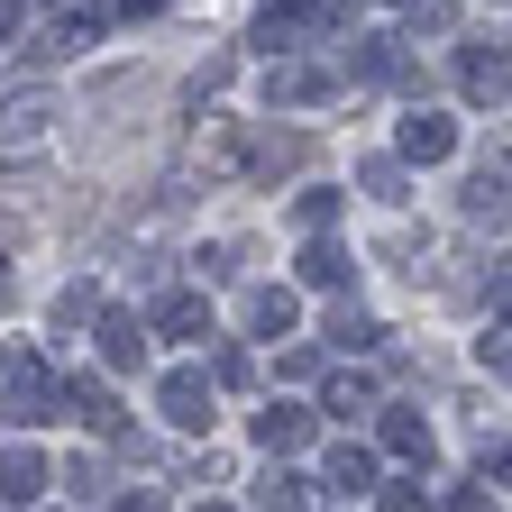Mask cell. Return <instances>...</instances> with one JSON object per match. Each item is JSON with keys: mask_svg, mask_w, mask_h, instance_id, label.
Here are the masks:
<instances>
[{"mask_svg": "<svg viewBox=\"0 0 512 512\" xmlns=\"http://www.w3.org/2000/svg\"><path fill=\"white\" fill-rule=\"evenodd\" d=\"M256 503H266V512H311V494H302L293 476H266V494H256Z\"/></svg>", "mask_w": 512, "mask_h": 512, "instance_id": "13", "label": "cell"}, {"mask_svg": "<svg viewBox=\"0 0 512 512\" xmlns=\"http://www.w3.org/2000/svg\"><path fill=\"white\" fill-rule=\"evenodd\" d=\"M101 357L110 366H147V339H138V320H128V311H101Z\"/></svg>", "mask_w": 512, "mask_h": 512, "instance_id": "4", "label": "cell"}, {"mask_svg": "<svg viewBox=\"0 0 512 512\" xmlns=\"http://www.w3.org/2000/svg\"><path fill=\"white\" fill-rule=\"evenodd\" d=\"M10 28H19V0H0V37H10Z\"/></svg>", "mask_w": 512, "mask_h": 512, "instance_id": "16", "label": "cell"}, {"mask_svg": "<svg viewBox=\"0 0 512 512\" xmlns=\"http://www.w3.org/2000/svg\"><path fill=\"white\" fill-rule=\"evenodd\" d=\"M119 512H156V503H119Z\"/></svg>", "mask_w": 512, "mask_h": 512, "instance_id": "17", "label": "cell"}, {"mask_svg": "<svg viewBox=\"0 0 512 512\" xmlns=\"http://www.w3.org/2000/svg\"><path fill=\"white\" fill-rule=\"evenodd\" d=\"M247 320H256V330H293V293H256Z\"/></svg>", "mask_w": 512, "mask_h": 512, "instance_id": "12", "label": "cell"}, {"mask_svg": "<svg viewBox=\"0 0 512 512\" xmlns=\"http://www.w3.org/2000/svg\"><path fill=\"white\" fill-rule=\"evenodd\" d=\"M448 147H458V128H448L439 110H412V119H403V156H412V165H439Z\"/></svg>", "mask_w": 512, "mask_h": 512, "instance_id": "2", "label": "cell"}, {"mask_svg": "<svg viewBox=\"0 0 512 512\" xmlns=\"http://www.w3.org/2000/svg\"><path fill=\"white\" fill-rule=\"evenodd\" d=\"M10 421H55V375H46V357H19L10 366Z\"/></svg>", "mask_w": 512, "mask_h": 512, "instance_id": "1", "label": "cell"}, {"mask_svg": "<svg viewBox=\"0 0 512 512\" xmlns=\"http://www.w3.org/2000/svg\"><path fill=\"white\" fill-rule=\"evenodd\" d=\"M37 485H46V467L28 458V448H19V458H0V494H10V503H28Z\"/></svg>", "mask_w": 512, "mask_h": 512, "instance_id": "10", "label": "cell"}, {"mask_svg": "<svg viewBox=\"0 0 512 512\" xmlns=\"http://www.w3.org/2000/svg\"><path fill=\"white\" fill-rule=\"evenodd\" d=\"M384 512H430V494H412V485H394V494H384Z\"/></svg>", "mask_w": 512, "mask_h": 512, "instance_id": "15", "label": "cell"}, {"mask_svg": "<svg viewBox=\"0 0 512 512\" xmlns=\"http://www.w3.org/2000/svg\"><path fill=\"white\" fill-rule=\"evenodd\" d=\"M330 92V74H311V64H275L266 74V101H320Z\"/></svg>", "mask_w": 512, "mask_h": 512, "instance_id": "5", "label": "cell"}, {"mask_svg": "<svg viewBox=\"0 0 512 512\" xmlns=\"http://www.w3.org/2000/svg\"><path fill=\"white\" fill-rule=\"evenodd\" d=\"M384 448H394V458H430V421L421 412H394V421H384Z\"/></svg>", "mask_w": 512, "mask_h": 512, "instance_id": "7", "label": "cell"}, {"mask_svg": "<svg viewBox=\"0 0 512 512\" xmlns=\"http://www.w3.org/2000/svg\"><path fill=\"white\" fill-rule=\"evenodd\" d=\"M302 284H348V256L339 247H311L302 256Z\"/></svg>", "mask_w": 512, "mask_h": 512, "instance_id": "11", "label": "cell"}, {"mask_svg": "<svg viewBox=\"0 0 512 512\" xmlns=\"http://www.w3.org/2000/svg\"><path fill=\"white\" fill-rule=\"evenodd\" d=\"M211 512H229V503H211Z\"/></svg>", "mask_w": 512, "mask_h": 512, "instance_id": "19", "label": "cell"}, {"mask_svg": "<svg viewBox=\"0 0 512 512\" xmlns=\"http://www.w3.org/2000/svg\"><path fill=\"white\" fill-rule=\"evenodd\" d=\"M256 439H266V448H302V439H311V412H293V403L256 412Z\"/></svg>", "mask_w": 512, "mask_h": 512, "instance_id": "6", "label": "cell"}, {"mask_svg": "<svg viewBox=\"0 0 512 512\" xmlns=\"http://www.w3.org/2000/svg\"><path fill=\"white\" fill-rule=\"evenodd\" d=\"M375 485V458H366V448H339V458H330V494H366Z\"/></svg>", "mask_w": 512, "mask_h": 512, "instance_id": "8", "label": "cell"}, {"mask_svg": "<svg viewBox=\"0 0 512 512\" xmlns=\"http://www.w3.org/2000/svg\"><path fill=\"white\" fill-rule=\"evenodd\" d=\"M156 403H165V421L202 430V421H211V384H202V375H165V394H156Z\"/></svg>", "mask_w": 512, "mask_h": 512, "instance_id": "3", "label": "cell"}, {"mask_svg": "<svg viewBox=\"0 0 512 512\" xmlns=\"http://www.w3.org/2000/svg\"><path fill=\"white\" fill-rule=\"evenodd\" d=\"M165 330H174V339H211V302L174 293V302H165Z\"/></svg>", "mask_w": 512, "mask_h": 512, "instance_id": "9", "label": "cell"}, {"mask_svg": "<svg viewBox=\"0 0 512 512\" xmlns=\"http://www.w3.org/2000/svg\"><path fill=\"white\" fill-rule=\"evenodd\" d=\"M0 293H10V275H0Z\"/></svg>", "mask_w": 512, "mask_h": 512, "instance_id": "18", "label": "cell"}, {"mask_svg": "<svg viewBox=\"0 0 512 512\" xmlns=\"http://www.w3.org/2000/svg\"><path fill=\"white\" fill-rule=\"evenodd\" d=\"M366 403H375L366 375H339V384H330V412H366Z\"/></svg>", "mask_w": 512, "mask_h": 512, "instance_id": "14", "label": "cell"}]
</instances>
